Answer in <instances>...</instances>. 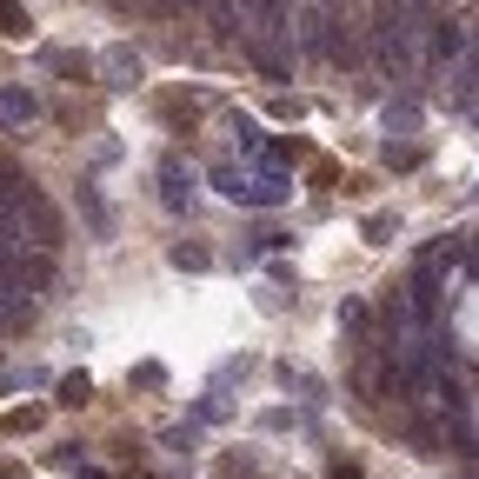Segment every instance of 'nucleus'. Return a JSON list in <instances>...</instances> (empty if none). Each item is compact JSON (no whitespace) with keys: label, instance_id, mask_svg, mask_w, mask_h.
<instances>
[{"label":"nucleus","instance_id":"2","mask_svg":"<svg viewBox=\"0 0 479 479\" xmlns=\"http://www.w3.org/2000/svg\"><path fill=\"white\" fill-rule=\"evenodd\" d=\"M60 400H67V406H80V400H87V373H74V380H60Z\"/></svg>","mask_w":479,"mask_h":479},{"label":"nucleus","instance_id":"1","mask_svg":"<svg viewBox=\"0 0 479 479\" xmlns=\"http://www.w3.org/2000/svg\"><path fill=\"white\" fill-rule=\"evenodd\" d=\"M0 33H27V14L14 0H0Z\"/></svg>","mask_w":479,"mask_h":479}]
</instances>
